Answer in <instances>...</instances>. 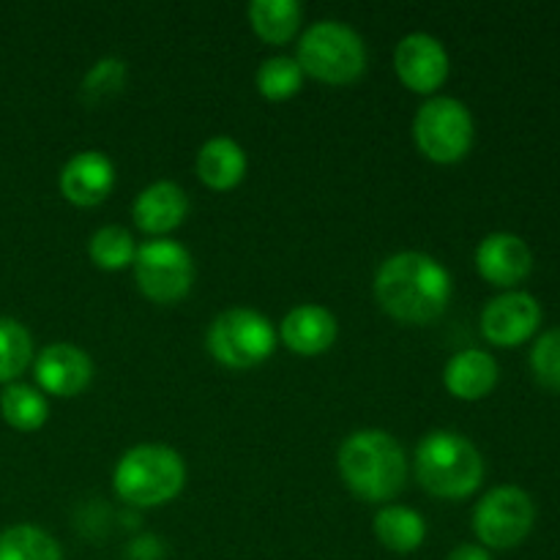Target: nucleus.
<instances>
[{
    "instance_id": "7",
    "label": "nucleus",
    "mask_w": 560,
    "mask_h": 560,
    "mask_svg": "<svg viewBox=\"0 0 560 560\" xmlns=\"http://www.w3.org/2000/svg\"><path fill=\"white\" fill-rule=\"evenodd\" d=\"M413 137L419 151L430 162H463L470 153V148H474V115H470V109L459 98L432 96L416 113Z\"/></svg>"
},
{
    "instance_id": "12",
    "label": "nucleus",
    "mask_w": 560,
    "mask_h": 560,
    "mask_svg": "<svg viewBox=\"0 0 560 560\" xmlns=\"http://www.w3.org/2000/svg\"><path fill=\"white\" fill-rule=\"evenodd\" d=\"M33 375L38 388L52 397H77L91 386L93 361L82 348L71 342H55L38 353L33 361Z\"/></svg>"
},
{
    "instance_id": "22",
    "label": "nucleus",
    "mask_w": 560,
    "mask_h": 560,
    "mask_svg": "<svg viewBox=\"0 0 560 560\" xmlns=\"http://www.w3.org/2000/svg\"><path fill=\"white\" fill-rule=\"evenodd\" d=\"M0 560H63V552L47 530L25 523L0 534Z\"/></svg>"
},
{
    "instance_id": "1",
    "label": "nucleus",
    "mask_w": 560,
    "mask_h": 560,
    "mask_svg": "<svg viewBox=\"0 0 560 560\" xmlns=\"http://www.w3.org/2000/svg\"><path fill=\"white\" fill-rule=\"evenodd\" d=\"M375 295L394 320L427 326L438 320L452 301V273L424 252H399L377 268Z\"/></svg>"
},
{
    "instance_id": "16",
    "label": "nucleus",
    "mask_w": 560,
    "mask_h": 560,
    "mask_svg": "<svg viewBox=\"0 0 560 560\" xmlns=\"http://www.w3.org/2000/svg\"><path fill=\"white\" fill-rule=\"evenodd\" d=\"M337 317L320 304H301L284 315L279 339L295 355H320L337 342Z\"/></svg>"
},
{
    "instance_id": "14",
    "label": "nucleus",
    "mask_w": 560,
    "mask_h": 560,
    "mask_svg": "<svg viewBox=\"0 0 560 560\" xmlns=\"http://www.w3.org/2000/svg\"><path fill=\"white\" fill-rule=\"evenodd\" d=\"M60 195L80 208L102 206L115 186V167L102 151L74 153L60 170Z\"/></svg>"
},
{
    "instance_id": "26",
    "label": "nucleus",
    "mask_w": 560,
    "mask_h": 560,
    "mask_svg": "<svg viewBox=\"0 0 560 560\" xmlns=\"http://www.w3.org/2000/svg\"><path fill=\"white\" fill-rule=\"evenodd\" d=\"M126 77H129V71H126V63L120 58L96 60L80 85L82 102L88 107H98V104L109 102V98L124 91Z\"/></svg>"
},
{
    "instance_id": "24",
    "label": "nucleus",
    "mask_w": 560,
    "mask_h": 560,
    "mask_svg": "<svg viewBox=\"0 0 560 560\" xmlns=\"http://www.w3.org/2000/svg\"><path fill=\"white\" fill-rule=\"evenodd\" d=\"M33 361V339L14 317H0V383H14Z\"/></svg>"
},
{
    "instance_id": "6",
    "label": "nucleus",
    "mask_w": 560,
    "mask_h": 560,
    "mask_svg": "<svg viewBox=\"0 0 560 560\" xmlns=\"http://www.w3.org/2000/svg\"><path fill=\"white\" fill-rule=\"evenodd\" d=\"M277 339V328L266 315L249 310V306H233L211 323L206 348L222 366L252 370L273 353Z\"/></svg>"
},
{
    "instance_id": "19",
    "label": "nucleus",
    "mask_w": 560,
    "mask_h": 560,
    "mask_svg": "<svg viewBox=\"0 0 560 560\" xmlns=\"http://www.w3.org/2000/svg\"><path fill=\"white\" fill-rule=\"evenodd\" d=\"M375 536L386 550L408 556L427 539V523L419 512L408 506H383L375 514Z\"/></svg>"
},
{
    "instance_id": "25",
    "label": "nucleus",
    "mask_w": 560,
    "mask_h": 560,
    "mask_svg": "<svg viewBox=\"0 0 560 560\" xmlns=\"http://www.w3.org/2000/svg\"><path fill=\"white\" fill-rule=\"evenodd\" d=\"M257 91L268 98V102H284V98L295 96L304 88V71H301L299 60L288 58V55H277V58L262 60L257 69Z\"/></svg>"
},
{
    "instance_id": "18",
    "label": "nucleus",
    "mask_w": 560,
    "mask_h": 560,
    "mask_svg": "<svg viewBox=\"0 0 560 560\" xmlns=\"http://www.w3.org/2000/svg\"><path fill=\"white\" fill-rule=\"evenodd\" d=\"M197 175L213 191H230L244 180L246 153L230 137H211L197 153Z\"/></svg>"
},
{
    "instance_id": "5",
    "label": "nucleus",
    "mask_w": 560,
    "mask_h": 560,
    "mask_svg": "<svg viewBox=\"0 0 560 560\" xmlns=\"http://www.w3.org/2000/svg\"><path fill=\"white\" fill-rule=\"evenodd\" d=\"M295 60L304 74L326 85H350L364 74L366 49L353 27L337 20H323L301 33Z\"/></svg>"
},
{
    "instance_id": "28",
    "label": "nucleus",
    "mask_w": 560,
    "mask_h": 560,
    "mask_svg": "<svg viewBox=\"0 0 560 560\" xmlns=\"http://www.w3.org/2000/svg\"><path fill=\"white\" fill-rule=\"evenodd\" d=\"M446 560H492V556L481 545H459L448 552Z\"/></svg>"
},
{
    "instance_id": "27",
    "label": "nucleus",
    "mask_w": 560,
    "mask_h": 560,
    "mask_svg": "<svg viewBox=\"0 0 560 560\" xmlns=\"http://www.w3.org/2000/svg\"><path fill=\"white\" fill-rule=\"evenodd\" d=\"M530 370L539 386L560 394V328L545 331L530 350Z\"/></svg>"
},
{
    "instance_id": "3",
    "label": "nucleus",
    "mask_w": 560,
    "mask_h": 560,
    "mask_svg": "<svg viewBox=\"0 0 560 560\" xmlns=\"http://www.w3.org/2000/svg\"><path fill=\"white\" fill-rule=\"evenodd\" d=\"M413 468L419 485L443 501H463L474 495L485 479V459L479 448L465 435L448 430L421 438Z\"/></svg>"
},
{
    "instance_id": "2",
    "label": "nucleus",
    "mask_w": 560,
    "mask_h": 560,
    "mask_svg": "<svg viewBox=\"0 0 560 560\" xmlns=\"http://www.w3.org/2000/svg\"><path fill=\"white\" fill-rule=\"evenodd\" d=\"M337 465L348 490L370 503L392 501L408 481L405 448L383 430H359L345 438Z\"/></svg>"
},
{
    "instance_id": "15",
    "label": "nucleus",
    "mask_w": 560,
    "mask_h": 560,
    "mask_svg": "<svg viewBox=\"0 0 560 560\" xmlns=\"http://www.w3.org/2000/svg\"><path fill=\"white\" fill-rule=\"evenodd\" d=\"M186 213H189V197L173 180H156V184L145 186L137 195L135 208H131L137 228L148 235H156V238L180 228Z\"/></svg>"
},
{
    "instance_id": "13",
    "label": "nucleus",
    "mask_w": 560,
    "mask_h": 560,
    "mask_svg": "<svg viewBox=\"0 0 560 560\" xmlns=\"http://www.w3.org/2000/svg\"><path fill=\"white\" fill-rule=\"evenodd\" d=\"M476 268L495 288H514L534 271V252L520 235L490 233L476 249Z\"/></svg>"
},
{
    "instance_id": "23",
    "label": "nucleus",
    "mask_w": 560,
    "mask_h": 560,
    "mask_svg": "<svg viewBox=\"0 0 560 560\" xmlns=\"http://www.w3.org/2000/svg\"><path fill=\"white\" fill-rule=\"evenodd\" d=\"M88 255H91L93 266L102 268V271H124L126 266H135L137 246L129 230L107 224L91 235Z\"/></svg>"
},
{
    "instance_id": "21",
    "label": "nucleus",
    "mask_w": 560,
    "mask_h": 560,
    "mask_svg": "<svg viewBox=\"0 0 560 560\" xmlns=\"http://www.w3.org/2000/svg\"><path fill=\"white\" fill-rule=\"evenodd\" d=\"M0 413L9 427L20 432H36L47 424L49 405L38 388L25 386V383H9L0 394Z\"/></svg>"
},
{
    "instance_id": "10",
    "label": "nucleus",
    "mask_w": 560,
    "mask_h": 560,
    "mask_svg": "<svg viewBox=\"0 0 560 560\" xmlns=\"http://www.w3.org/2000/svg\"><path fill=\"white\" fill-rule=\"evenodd\" d=\"M541 326L539 301L523 290H509L498 295L481 312V334L498 348H517L528 342Z\"/></svg>"
},
{
    "instance_id": "8",
    "label": "nucleus",
    "mask_w": 560,
    "mask_h": 560,
    "mask_svg": "<svg viewBox=\"0 0 560 560\" xmlns=\"http://www.w3.org/2000/svg\"><path fill=\"white\" fill-rule=\"evenodd\" d=\"M135 279L140 293L153 304H175L195 284V260L178 241L153 238L137 246Z\"/></svg>"
},
{
    "instance_id": "4",
    "label": "nucleus",
    "mask_w": 560,
    "mask_h": 560,
    "mask_svg": "<svg viewBox=\"0 0 560 560\" xmlns=\"http://www.w3.org/2000/svg\"><path fill=\"white\" fill-rule=\"evenodd\" d=\"M120 501L140 509L164 506L180 495L186 485V465L180 454L159 443H142L118 459L113 474Z\"/></svg>"
},
{
    "instance_id": "20",
    "label": "nucleus",
    "mask_w": 560,
    "mask_h": 560,
    "mask_svg": "<svg viewBox=\"0 0 560 560\" xmlns=\"http://www.w3.org/2000/svg\"><path fill=\"white\" fill-rule=\"evenodd\" d=\"M249 25L266 44L293 42L301 27L304 9L295 0H252Z\"/></svg>"
},
{
    "instance_id": "17",
    "label": "nucleus",
    "mask_w": 560,
    "mask_h": 560,
    "mask_svg": "<svg viewBox=\"0 0 560 560\" xmlns=\"http://www.w3.org/2000/svg\"><path fill=\"white\" fill-rule=\"evenodd\" d=\"M498 377H501L498 361L485 350H459L443 370V383H446L448 394L465 399V402L490 397L492 388L498 386Z\"/></svg>"
},
{
    "instance_id": "11",
    "label": "nucleus",
    "mask_w": 560,
    "mask_h": 560,
    "mask_svg": "<svg viewBox=\"0 0 560 560\" xmlns=\"http://www.w3.org/2000/svg\"><path fill=\"white\" fill-rule=\"evenodd\" d=\"M394 69L413 93H435L448 80V52L430 33H410L397 44Z\"/></svg>"
},
{
    "instance_id": "9",
    "label": "nucleus",
    "mask_w": 560,
    "mask_h": 560,
    "mask_svg": "<svg viewBox=\"0 0 560 560\" xmlns=\"http://www.w3.org/2000/svg\"><path fill=\"white\" fill-rule=\"evenodd\" d=\"M536 523V506L520 487H495L474 509V530L481 547L512 550L523 545Z\"/></svg>"
}]
</instances>
